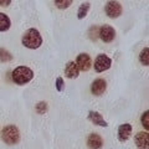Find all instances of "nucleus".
<instances>
[{
    "mask_svg": "<svg viewBox=\"0 0 149 149\" xmlns=\"http://www.w3.org/2000/svg\"><path fill=\"white\" fill-rule=\"evenodd\" d=\"M132 129H133V127L129 123L120 124L118 127V139H119V142L123 143L125 141H128V139L130 138V136H132Z\"/></svg>",
    "mask_w": 149,
    "mask_h": 149,
    "instance_id": "12",
    "label": "nucleus"
},
{
    "mask_svg": "<svg viewBox=\"0 0 149 149\" xmlns=\"http://www.w3.org/2000/svg\"><path fill=\"white\" fill-rule=\"evenodd\" d=\"M98 37L106 44H111L112 41L116 39V30L113 26H111L108 24H104L100 26L98 29Z\"/></svg>",
    "mask_w": 149,
    "mask_h": 149,
    "instance_id": "6",
    "label": "nucleus"
},
{
    "mask_svg": "<svg viewBox=\"0 0 149 149\" xmlns=\"http://www.w3.org/2000/svg\"><path fill=\"white\" fill-rule=\"evenodd\" d=\"M134 143L138 149H149V134L148 130L139 132L134 136Z\"/></svg>",
    "mask_w": 149,
    "mask_h": 149,
    "instance_id": "9",
    "label": "nucleus"
},
{
    "mask_svg": "<svg viewBox=\"0 0 149 149\" xmlns=\"http://www.w3.org/2000/svg\"><path fill=\"white\" fill-rule=\"evenodd\" d=\"M80 74V70H78L77 65L74 61H70L65 66V76L67 78H77Z\"/></svg>",
    "mask_w": 149,
    "mask_h": 149,
    "instance_id": "13",
    "label": "nucleus"
},
{
    "mask_svg": "<svg viewBox=\"0 0 149 149\" xmlns=\"http://www.w3.org/2000/svg\"><path fill=\"white\" fill-rule=\"evenodd\" d=\"M98 29H100V26H91L90 29H88V37L92 40V41H96L97 39H98Z\"/></svg>",
    "mask_w": 149,
    "mask_h": 149,
    "instance_id": "19",
    "label": "nucleus"
},
{
    "mask_svg": "<svg viewBox=\"0 0 149 149\" xmlns=\"http://www.w3.org/2000/svg\"><path fill=\"white\" fill-rule=\"evenodd\" d=\"M104 13L111 19H117L123 14V6L117 0H109L104 5Z\"/></svg>",
    "mask_w": 149,
    "mask_h": 149,
    "instance_id": "5",
    "label": "nucleus"
},
{
    "mask_svg": "<svg viewBox=\"0 0 149 149\" xmlns=\"http://www.w3.org/2000/svg\"><path fill=\"white\" fill-rule=\"evenodd\" d=\"M112 66V58L109 56H107L106 54H100L97 55V57L95 58V63H93V67H95V71L97 73H102L109 70Z\"/></svg>",
    "mask_w": 149,
    "mask_h": 149,
    "instance_id": "4",
    "label": "nucleus"
},
{
    "mask_svg": "<svg viewBox=\"0 0 149 149\" xmlns=\"http://www.w3.org/2000/svg\"><path fill=\"white\" fill-rule=\"evenodd\" d=\"M72 3L73 0H54L55 6L60 9V10H66V9H68L72 5Z\"/></svg>",
    "mask_w": 149,
    "mask_h": 149,
    "instance_id": "17",
    "label": "nucleus"
},
{
    "mask_svg": "<svg viewBox=\"0 0 149 149\" xmlns=\"http://www.w3.org/2000/svg\"><path fill=\"white\" fill-rule=\"evenodd\" d=\"M90 8H91V4L90 3H82L80 8H78V10H77V17L80 19V20H82V19H85L87 16V14L88 11H90Z\"/></svg>",
    "mask_w": 149,
    "mask_h": 149,
    "instance_id": "15",
    "label": "nucleus"
},
{
    "mask_svg": "<svg viewBox=\"0 0 149 149\" xmlns=\"http://www.w3.org/2000/svg\"><path fill=\"white\" fill-rule=\"evenodd\" d=\"M106 90H107V82L104 78H96L91 83V93L93 96L100 97L106 92Z\"/></svg>",
    "mask_w": 149,
    "mask_h": 149,
    "instance_id": "7",
    "label": "nucleus"
},
{
    "mask_svg": "<svg viewBox=\"0 0 149 149\" xmlns=\"http://www.w3.org/2000/svg\"><path fill=\"white\" fill-rule=\"evenodd\" d=\"M21 44L25 46L26 49L35 50L39 49L42 45V36H41L40 31L35 29V27H30L27 29L21 36Z\"/></svg>",
    "mask_w": 149,
    "mask_h": 149,
    "instance_id": "1",
    "label": "nucleus"
},
{
    "mask_svg": "<svg viewBox=\"0 0 149 149\" xmlns=\"http://www.w3.org/2000/svg\"><path fill=\"white\" fill-rule=\"evenodd\" d=\"M55 87H56V90H57L58 92H61L63 90V87H65V80H63L62 77H57V78H56Z\"/></svg>",
    "mask_w": 149,
    "mask_h": 149,
    "instance_id": "22",
    "label": "nucleus"
},
{
    "mask_svg": "<svg viewBox=\"0 0 149 149\" xmlns=\"http://www.w3.org/2000/svg\"><path fill=\"white\" fill-rule=\"evenodd\" d=\"M139 62L146 67L149 66V49L148 47H144L141 51V54H139Z\"/></svg>",
    "mask_w": 149,
    "mask_h": 149,
    "instance_id": "16",
    "label": "nucleus"
},
{
    "mask_svg": "<svg viewBox=\"0 0 149 149\" xmlns=\"http://www.w3.org/2000/svg\"><path fill=\"white\" fill-rule=\"evenodd\" d=\"M76 65H77V67L80 71H88V70L91 68L92 66V58H91V56L88 55V54H80L76 57Z\"/></svg>",
    "mask_w": 149,
    "mask_h": 149,
    "instance_id": "8",
    "label": "nucleus"
},
{
    "mask_svg": "<svg viewBox=\"0 0 149 149\" xmlns=\"http://www.w3.org/2000/svg\"><path fill=\"white\" fill-rule=\"evenodd\" d=\"M87 147L90 149H101L103 147V139L98 133H91L87 137Z\"/></svg>",
    "mask_w": 149,
    "mask_h": 149,
    "instance_id": "10",
    "label": "nucleus"
},
{
    "mask_svg": "<svg viewBox=\"0 0 149 149\" xmlns=\"http://www.w3.org/2000/svg\"><path fill=\"white\" fill-rule=\"evenodd\" d=\"M1 139L8 146H15L20 142V130L16 125L9 124L1 129Z\"/></svg>",
    "mask_w": 149,
    "mask_h": 149,
    "instance_id": "3",
    "label": "nucleus"
},
{
    "mask_svg": "<svg viewBox=\"0 0 149 149\" xmlns=\"http://www.w3.org/2000/svg\"><path fill=\"white\" fill-rule=\"evenodd\" d=\"M148 119H149V111H146L142 114V117H141V123H142V125L144 127V129H146V130L149 129V122H148Z\"/></svg>",
    "mask_w": 149,
    "mask_h": 149,
    "instance_id": "21",
    "label": "nucleus"
},
{
    "mask_svg": "<svg viewBox=\"0 0 149 149\" xmlns=\"http://www.w3.org/2000/svg\"><path fill=\"white\" fill-rule=\"evenodd\" d=\"M32 78H34V71L27 66H17L11 72V80L14 83L19 86L27 85Z\"/></svg>",
    "mask_w": 149,
    "mask_h": 149,
    "instance_id": "2",
    "label": "nucleus"
},
{
    "mask_svg": "<svg viewBox=\"0 0 149 149\" xmlns=\"http://www.w3.org/2000/svg\"><path fill=\"white\" fill-rule=\"evenodd\" d=\"M47 108H49V106H47V103H46V102H44V101L39 102V103L35 106V109H36V112H37L39 114H45L46 112H47Z\"/></svg>",
    "mask_w": 149,
    "mask_h": 149,
    "instance_id": "20",
    "label": "nucleus"
},
{
    "mask_svg": "<svg viewBox=\"0 0 149 149\" xmlns=\"http://www.w3.org/2000/svg\"><path fill=\"white\" fill-rule=\"evenodd\" d=\"M11 26V20L6 14L0 13V32H5L10 29Z\"/></svg>",
    "mask_w": 149,
    "mask_h": 149,
    "instance_id": "14",
    "label": "nucleus"
},
{
    "mask_svg": "<svg viewBox=\"0 0 149 149\" xmlns=\"http://www.w3.org/2000/svg\"><path fill=\"white\" fill-rule=\"evenodd\" d=\"M11 4V0H0V6L1 8H8Z\"/></svg>",
    "mask_w": 149,
    "mask_h": 149,
    "instance_id": "23",
    "label": "nucleus"
},
{
    "mask_svg": "<svg viewBox=\"0 0 149 149\" xmlns=\"http://www.w3.org/2000/svg\"><path fill=\"white\" fill-rule=\"evenodd\" d=\"M13 60V55L6 49L0 47V62H10Z\"/></svg>",
    "mask_w": 149,
    "mask_h": 149,
    "instance_id": "18",
    "label": "nucleus"
},
{
    "mask_svg": "<svg viewBox=\"0 0 149 149\" xmlns=\"http://www.w3.org/2000/svg\"><path fill=\"white\" fill-rule=\"evenodd\" d=\"M88 119H90L95 125H98V127H102V128L108 127V123H107V120L103 118V116L96 111L88 112Z\"/></svg>",
    "mask_w": 149,
    "mask_h": 149,
    "instance_id": "11",
    "label": "nucleus"
}]
</instances>
